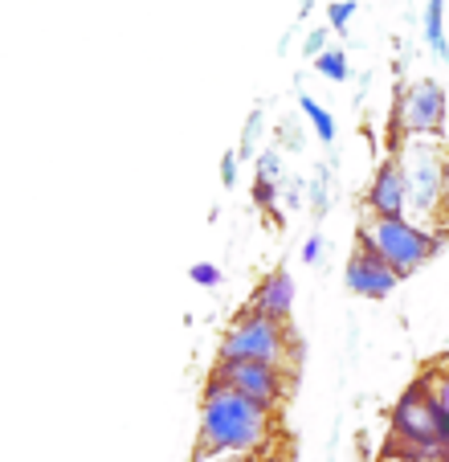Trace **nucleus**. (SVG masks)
Instances as JSON below:
<instances>
[{
	"mask_svg": "<svg viewBox=\"0 0 449 462\" xmlns=\"http://www.w3.org/2000/svg\"><path fill=\"white\" fill-rule=\"evenodd\" d=\"M274 438V410L250 402L245 393L229 389L208 373L200 393V426H197V454L200 458H245L253 462L270 450Z\"/></svg>",
	"mask_w": 449,
	"mask_h": 462,
	"instance_id": "f257e3e1",
	"label": "nucleus"
},
{
	"mask_svg": "<svg viewBox=\"0 0 449 462\" xmlns=\"http://www.w3.org/2000/svg\"><path fill=\"white\" fill-rule=\"evenodd\" d=\"M355 242L380 254L400 279L421 271L425 262L441 250V237L413 217H363L360 229H355Z\"/></svg>",
	"mask_w": 449,
	"mask_h": 462,
	"instance_id": "f03ea898",
	"label": "nucleus"
},
{
	"mask_svg": "<svg viewBox=\"0 0 449 462\" xmlns=\"http://www.w3.org/2000/svg\"><path fill=\"white\" fill-rule=\"evenodd\" d=\"M408 184V213L413 221H437L449 201V156L437 140H408L397 152Z\"/></svg>",
	"mask_w": 449,
	"mask_h": 462,
	"instance_id": "7ed1b4c3",
	"label": "nucleus"
},
{
	"mask_svg": "<svg viewBox=\"0 0 449 462\" xmlns=\"http://www.w3.org/2000/svg\"><path fill=\"white\" fill-rule=\"evenodd\" d=\"M449 119V95L441 82L421 79V82H408L405 90L397 95L389 115V148L397 156L408 140H437L441 127Z\"/></svg>",
	"mask_w": 449,
	"mask_h": 462,
	"instance_id": "20e7f679",
	"label": "nucleus"
},
{
	"mask_svg": "<svg viewBox=\"0 0 449 462\" xmlns=\"http://www.w3.org/2000/svg\"><path fill=\"white\" fill-rule=\"evenodd\" d=\"M216 360H266V365L290 368V373H294V336H290V323L270 319V315L245 307V311L234 319L229 336H224L221 356H216Z\"/></svg>",
	"mask_w": 449,
	"mask_h": 462,
	"instance_id": "39448f33",
	"label": "nucleus"
},
{
	"mask_svg": "<svg viewBox=\"0 0 449 462\" xmlns=\"http://www.w3.org/2000/svg\"><path fill=\"white\" fill-rule=\"evenodd\" d=\"M389 434H392V442H405V446L445 442L441 410H437V397H433V389H429V376H417V381L397 397L392 418H389Z\"/></svg>",
	"mask_w": 449,
	"mask_h": 462,
	"instance_id": "423d86ee",
	"label": "nucleus"
},
{
	"mask_svg": "<svg viewBox=\"0 0 449 462\" xmlns=\"http://www.w3.org/2000/svg\"><path fill=\"white\" fill-rule=\"evenodd\" d=\"M213 376L224 381L229 389L245 393L250 402L266 405V410H278V405L290 397V368L266 365V360H216Z\"/></svg>",
	"mask_w": 449,
	"mask_h": 462,
	"instance_id": "0eeeda50",
	"label": "nucleus"
},
{
	"mask_svg": "<svg viewBox=\"0 0 449 462\" xmlns=\"http://www.w3.org/2000/svg\"><path fill=\"white\" fill-rule=\"evenodd\" d=\"M344 282H347V291L360 299H389L392 291L400 287V274L392 271L376 250L355 242L352 258H347V266H344Z\"/></svg>",
	"mask_w": 449,
	"mask_h": 462,
	"instance_id": "6e6552de",
	"label": "nucleus"
},
{
	"mask_svg": "<svg viewBox=\"0 0 449 462\" xmlns=\"http://www.w3.org/2000/svg\"><path fill=\"white\" fill-rule=\"evenodd\" d=\"M363 209H368V217H408V184L397 156L376 164L368 192H363Z\"/></svg>",
	"mask_w": 449,
	"mask_h": 462,
	"instance_id": "1a4fd4ad",
	"label": "nucleus"
},
{
	"mask_svg": "<svg viewBox=\"0 0 449 462\" xmlns=\"http://www.w3.org/2000/svg\"><path fill=\"white\" fill-rule=\"evenodd\" d=\"M245 307L270 315V319L290 323V315H294V279H290V271H270L266 279L253 287V299Z\"/></svg>",
	"mask_w": 449,
	"mask_h": 462,
	"instance_id": "9d476101",
	"label": "nucleus"
},
{
	"mask_svg": "<svg viewBox=\"0 0 449 462\" xmlns=\"http://www.w3.org/2000/svg\"><path fill=\"white\" fill-rule=\"evenodd\" d=\"M425 42L437 53L441 61L449 58V42H445V0H425Z\"/></svg>",
	"mask_w": 449,
	"mask_h": 462,
	"instance_id": "9b49d317",
	"label": "nucleus"
},
{
	"mask_svg": "<svg viewBox=\"0 0 449 462\" xmlns=\"http://www.w3.org/2000/svg\"><path fill=\"white\" fill-rule=\"evenodd\" d=\"M298 106H303V115L311 119V127H315V135H319L323 143H335V115L327 111V106H319V98H311V95H298Z\"/></svg>",
	"mask_w": 449,
	"mask_h": 462,
	"instance_id": "f8f14e48",
	"label": "nucleus"
},
{
	"mask_svg": "<svg viewBox=\"0 0 449 462\" xmlns=\"http://www.w3.org/2000/svg\"><path fill=\"white\" fill-rule=\"evenodd\" d=\"M315 74H319V79H327V82H347V79H352L347 53L335 50V45H331V50H323L319 58H315Z\"/></svg>",
	"mask_w": 449,
	"mask_h": 462,
	"instance_id": "ddd939ff",
	"label": "nucleus"
},
{
	"mask_svg": "<svg viewBox=\"0 0 449 462\" xmlns=\"http://www.w3.org/2000/svg\"><path fill=\"white\" fill-rule=\"evenodd\" d=\"M425 376H429V389H433V397H437L441 430H445V442H449V365L433 368V373H425Z\"/></svg>",
	"mask_w": 449,
	"mask_h": 462,
	"instance_id": "4468645a",
	"label": "nucleus"
},
{
	"mask_svg": "<svg viewBox=\"0 0 449 462\" xmlns=\"http://www.w3.org/2000/svg\"><path fill=\"white\" fill-rule=\"evenodd\" d=\"M355 0H331L327 5V25L335 29V33H347V25H352V17H355Z\"/></svg>",
	"mask_w": 449,
	"mask_h": 462,
	"instance_id": "2eb2a0df",
	"label": "nucleus"
},
{
	"mask_svg": "<svg viewBox=\"0 0 449 462\" xmlns=\"http://www.w3.org/2000/svg\"><path fill=\"white\" fill-rule=\"evenodd\" d=\"M258 180H282V152L278 148H266L258 156Z\"/></svg>",
	"mask_w": 449,
	"mask_h": 462,
	"instance_id": "dca6fc26",
	"label": "nucleus"
},
{
	"mask_svg": "<svg viewBox=\"0 0 449 462\" xmlns=\"http://www.w3.org/2000/svg\"><path fill=\"white\" fill-rule=\"evenodd\" d=\"M188 279L197 282V287H208V291H213V287H221V271H216L213 262H197V266H192V271H188Z\"/></svg>",
	"mask_w": 449,
	"mask_h": 462,
	"instance_id": "f3484780",
	"label": "nucleus"
},
{
	"mask_svg": "<svg viewBox=\"0 0 449 462\" xmlns=\"http://www.w3.org/2000/svg\"><path fill=\"white\" fill-rule=\"evenodd\" d=\"M258 131H261V111H250V123H245V135H242V148H237V156H253Z\"/></svg>",
	"mask_w": 449,
	"mask_h": 462,
	"instance_id": "a211bd4d",
	"label": "nucleus"
},
{
	"mask_svg": "<svg viewBox=\"0 0 449 462\" xmlns=\"http://www.w3.org/2000/svg\"><path fill=\"white\" fill-rule=\"evenodd\" d=\"M253 201H258L261 209H274L278 205V184L274 180H258L253 184Z\"/></svg>",
	"mask_w": 449,
	"mask_h": 462,
	"instance_id": "6ab92c4d",
	"label": "nucleus"
},
{
	"mask_svg": "<svg viewBox=\"0 0 449 462\" xmlns=\"http://www.w3.org/2000/svg\"><path fill=\"white\" fill-rule=\"evenodd\" d=\"M323 50H331V45H327V29H311V37H307V58L315 61Z\"/></svg>",
	"mask_w": 449,
	"mask_h": 462,
	"instance_id": "aec40b11",
	"label": "nucleus"
},
{
	"mask_svg": "<svg viewBox=\"0 0 449 462\" xmlns=\"http://www.w3.org/2000/svg\"><path fill=\"white\" fill-rule=\"evenodd\" d=\"M234 180H237V152H224L221 156V184L234 189Z\"/></svg>",
	"mask_w": 449,
	"mask_h": 462,
	"instance_id": "412c9836",
	"label": "nucleus"
},
{
	"mask_svg": "<svg viewBox=\"0 0 449 462\" xmlns=\"http://www.w3.org/2000/svg\"><path fill=\"white\" fill-rule=\"evenodd\" d=\"M319 258H323V237H319V234H311V237L303 242V262H311V266H315Z\"/></svg>",
	"mask_w": 449,
	"mask_h": 462,
	"instance_id": "4be33fe9",
	"label": "nucleus"
},
{
	"mask_svg": "<svg viewBox=\"0 0 449 462\" xmlns=\"http://www.w3.org/2000/svg\"><path fill=\"white\" fill-rule=\"evenodd\" d=\"M311 197H315V201H311V209H315V213H323V209H327V205H331V197H327V180H323V176H319V180H315Z\"/></svg>",
	"mask_w": 449,
	"mask_h": 462,
	"instance_id": "5701e85b",
	"label": "nucleus"
},
{
	"mask_svg": "<svg viewBox=\"0 0 449 462\" xmlns=\"http://www.w3.org/2000/svg\"><path fill=\"white\" fill-rule=\"evenodd\" d=\"M282 143H286V148L298 152V148H303V131L294 127V123H286V127H282Z\"/></svg>",
	"mask_w": 449,
	"mask_h": 462,
	"instance_id": "b1692460",
	"label": "nucleus"
},
{
	"mask_svg": "<svg viewBox=\"0 0 449 462\" xmlns=\"http://www.w3.org/2000/svg\"><path fill=\"white\" fill-rule=\"evenodd\" d=\"M208 462H245V458H208Z\"/></svg>",
	"mask_w": 449,
	"mask_h": 462,
	"instance_id": "393cba45",
	"label": "nucleus"
},
{
	"mask_svg": "<svg viewBox=\"0 0 449 462\" xmlns=\"http://www.w3.org/2000/svg\"><path fill=\"white\" fill-rule=\"evenodd\" d=\"M445 462H449V458H445Z\"/></svg>",
	"mask_w": 449,
	"mask_h": 462,
	"instance_id": "a878e982",
	"label": "nucleus"
}]
</instances>
